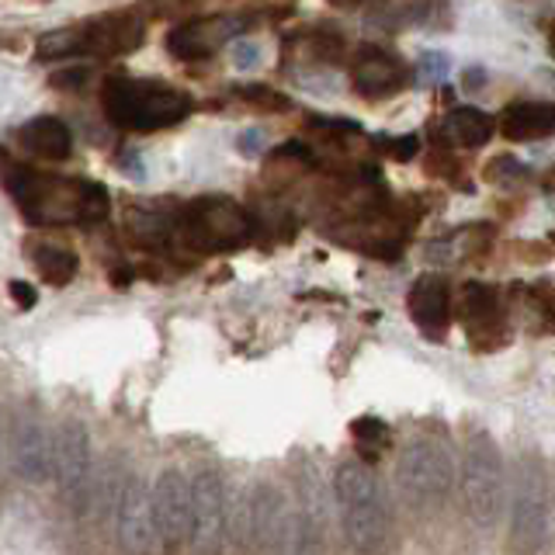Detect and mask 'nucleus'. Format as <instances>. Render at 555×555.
<instances>
[{
  "label": "nucleus",
  "instance_id": "obj_1",
  "mask_svg": "<svg viewBox=\"0 0 555 555\" xmlns=\"http://www.w3.org/2000/svg\"><path fill=\"white\" fill-rule=\"evenodd\" d=\"M334 500L347 545L361 555H378L389 545L392 514L382 482L364 462H344L334 476Z\"/></svg>",
  "mask_w": 555,
  "mask_h": 555
},
{
  "label": "nucleus",
  "instance_id": "obj_2",
  "mask_svg": "<svg viewBox=\"0 0 555 555\" xmlns=\"http://www.w3.org/2000/svg\"><path fill=\"white\" fill-rule=\"evenodd\" d=\"M104 115H108L118 129L129 132H156L170 129L191 115V98L178 87H170L164 80H129L118 77L108 80V87L101 91Z\"/></svg>",
  "mask_w": 555,
  "mask_h": 555
},
{
  "label": "nucleus",
  "instance_id": "obj_3",
  "mask_svg": "<svg viewBox=\"0 0 555 555\" xmlns=\"http://www.w3.org/2000/svg\"><path fill=\"white\" fill-rule=\"evenodd\" d=\"M247 542L257 555H320L323 538L306 525L302 511L278 486L264 482L250 493Z\"/></svg>",
  "mask_w": 555,
  "mask_h": 555
},
{
  "label": "nucleus",
  "instance_id": "obj_4",
  "mask_svg": "<svg viewBox=\"0 0 555 555\" xmlns=\"http://www.w3.org/2000/svg\"><path fill=\"white\" fill-rule=\"evenodd\" d=\"M17 205L31 222H94L108 212V195L98 184L66 181V178H39V173H17L11 184Z\"/></svg>",
  "mask_w": 555,
  "mask_h": 555
},
{
  "label": "nucleus",
  "instance_id": "obj_5",
  "mask_svg": "<svg viewBox=\"0 0 555 555\" xmlns=\"http://www.w3.org/2000/svg\"><path fill=\"white\" fill-rule=\"evenodd\" d=\"M459 493L465 517L476 528H493L503 507V459L490 434H473L459 465Z\"/></svg>",
  "mask_w": 555,
  "mask_h": 555
},
{
  "label": "nucleus",
  "instance_id": "obj_6",
  "mask_svg": "<svg viewBox=\"0 0 555 555\" xmlns=\"http://www.w3.org/2000/svg\"><path fill=\"white\" fill-rule=\"evenodd\" d=\"M455 479H459V465L448 444L434 438H416L399 451V462H396L399 493L410 503H416V507L448 496Z\"/></svg>",
  "mask_w": 555,
  "mask_h": 555
},
{
  "label": "nucleus",
  "instance_id": "obj_7",
  "mask_svg": "<svg viewBox=\"0 0 555 555\" xmlns=\"http://www.w3.org/2000/svg\"><path fill=\"white\" fill-rule=\"evenodd\" d=\"M548 486L528 459L517 465L511 490V545L517 555H538L548 538Z\"/></svg>",
  "mask_w": 555,
  "mask_h": 555
},
{
  "label": "nucleus",
  "instance_id": "obj_8",
  "mask_svg": "<svg viewBox=\"0 0 555 555\" xmlns=\"http://www.w3.org/2000/svg\"><path fill=\"white\" fill-rule=\"evenodd\" d=\"M247 212L233 198H198L184 208L181 233L198 250H233L247 240Z\"/></svg>",
  "mask_w": 555,
  "mask_h": 555
},
{
  "label": "nucleus",
  "instance_id": "obj_9",
  "mask_svg": "<svg viewBox=\"0 0 555 555\" xmlns=\"http://www.w3.org/2000/svg\"><path fill=\"white\" fill-rule=\"evenodd\" d=\"M115 534L121 552L129 555H153L160 548V531H156L153 514V490L143 479H129L118 493L115 507Z\"/></svg>",
  "mask_w": 555,
  "mask_h": 555
},
{
  "label": "nucleus",
  "instance_id": "obj_10",
  "mask_svg": "<svg viewBox=\"0 0 555 555\" xmlns=\"http://www.w3.org/2000/svg\"><path fill=\"white\" fill-rule=\"evenodd\" d=\"M191 490V538L188 545L198 548L202 555L216 552L225 538V486L222 476L212 473V468H202V473L188 482Z\"/></svg>",
  "mask_w": 555,
  "mask_h": 555
},
{
  "label": "nucleus",
  "instance_id": "obj_11",
  "mask_svg": "<svg viewBox=\"0 0 555 555\" xmlns=\"http://www.w3.org/2000/svg\"><path fill=\"white\" fill-rule=\"evenodd\" d=\"M87 473H91V438L80 421H63L52 430V482L66 503H77Z\"/></svg>",
  "mask_w": 555,
  "mask_h": 555
},
{
  "label": "nucleus",
  "instance_id": "obj_12",
  "mask_svg": "<svg viewBox=\"0 0 555 555\" xmlns=\"http://www.w3.org/2000/svg\"><path fill=\"white\" fill-rule=\"evenodd\" d=\"M153 490V514H156V531H160V545L181 548L191 538V490L188 479L178 468H164Z\"/></svg>",
  "mask_w": 555,
  "mask_h": 555
},
{
  "label": "nucleus",
  "instance_id": "obj_13",
  "mask_svg": "<svg viewBox=\"0 0 555 555\" xmlns=\"http://www.w3.org/2000/svg\"><path fill=\"white\" fill-rule=\"evenodd\" d=\"M14 468L25 482L39 486L52 479V430L39 413H22L11 430Z\"/></svg>",
  "mask_w": 555,
  "mask_h": 555
},
{
  "label": "nucleus",
  "instance_id": "obj_14",
  "mask_svg": "<svg viewBox=\"0 0 555 555\" xmlns=\"http://www.w3.org/2000/svg\"><path fill=\"white\" fill-rule=\"evenodd\" d=\"M74 31V56H121L143 46V22L132 14H108L94 25L69 28Z\"/></svg>",
  "mask_w": 555,
  "mask_h": 555
},
{
  "label": "nucleus",
  "instance_id": "obj_15",
  "mask_svg": "<svg viewBox=\"0 0 555 555\" xmlns=\"http://www.w3.org/2000/svg\"><path fill=\"white\" fill-rule=\"evenodd\" d=\"M406 306H410L413 323L434 340H438L451 323V292H448V282L438 274H424L421 282H413Z\"/></svg>",
  "mask_w": 555,
  "mask_h": 555
},
{
  "label": "nucleus",
  "instance_id": "obj_16",
  "mask_svg": "<svg viewBox=\"0 0 555 555\" xmlns=\"http://www.w3.org/2000/svg\"><path fill=\"white\" fill-rule=\"evenodd\" d=\"M354 87L364 98H389L403 87V66L386 49L361 46L354 56Z\"/></svg>",
  "mask_w": 555,
  "mask_h": 555
},
{
  "label": "nucleus",
  "instance_id": "obj_17",
  "mask_svg": "<svg viewBox=\"0 0 555 555\" xmlns=\"http://www.w3.org/2000/svg\"><path fill=\"white\" fill-rule=\"evenodd\" d=\"M503 139L511 143H531L555 132V104L552 101H511L503 108L500 126Z\"/></svg>",
  "mask_w": 555,
  "mask_h": 555
},
{
  "label": "nucleus",
  "instance_id": "obj_18",
  "mask_svg": "<svg viewBox=\"0 0 555 555\" xmlns=\"http://www.w3.org/2000/svg\"><path fill=\"white\" fill-rule=\"evenodd\" d=\"M22 139V146L35 156H42L49 164H60V160H69L74 156V132L66 129V121L52 118V115H39L22 126L17 132Z\"/></svg>",
  "mask_w": 555,
  "mask_h": 555
},
{
  "label": "nucleus",
  "instance_id": "obj_19",
  "mask_svg": "<svg viewBox=\"0 0 555 555\" xmlns=\"http://www.w3.org/2000/svg\"><path fill=\"white\" fill-rule=\"evenodd\" d=\"M441 132H444L448 143H459V146H465V150H479V146H486V143L493 139L496 121H493L490 112H482V108H473V104H465V108H451V112H448Z\"/></svg>",
  "mask_w": 555,
  "mask_h": 555
},
{
  "label": "nucleus",
  "instance_id": "obj_20",
  "mask_svg": "<svg viewBox=\"0 0 555 555\" xmlns=\"http://www.w3.org/2000/svg\"><path fill=\"white\" fill-rule=\"evenodd\" d=\"M496 306H500V299H496V292L490 285L468 282L462 288V317H465V323L473 326V330L496 323Z\"/></svg>",
  "mask_w": 555,
  "mask_h": 555
},
{
  "label": "nucleus",
  "instance_id": "obj_21",
  "mask_svg": "<svg viewBox=\"0 0 555 555\" xmlns=\"http://www.w3.org/2000/svg\"><path fill=\"white\" fill-rule=\"evenodd\" d=\"M35 268H39V274L49 278L52 285H66L69 278L77 274L80 260L66 247H39V254H35Z\"/></svg>",
  "mask_w": 555,
  "mask_h": 555
},
{
  "label": "nucleus",
  "instance_id": "obj_22",
  "mask_svg": "<svg viewBox=\"0 0 555 555\" xmlns=\"http://www.w3.org/2000/svg\"><path fill=\"white\" fill-rule=\"evenodd\" d=\"M486 181L496 184V188H514L528 178V167L514 160V156H493L490 164H486V173H482Z\"/></svg>",
  "mask_w": 555,
  "mask_h": 555
},
{
  "label": "nucleus",
  "instance_id": "obj_23",
  "mask_svg": "<svg viewBox=\"0 0 555 555\" xmlns=\"http://www.w3.org/2000/svg\"><path fill=\"white\" fill-rule=\"evenodd\" d=\"M351 434L358 444H369V448H382L389 441V427L378 421V416H358L351 424Z\"/></svg>",
  "mask_w": 555,
  "mask_h": 555
},
{
  "label": "nucleus",
  "instance_id": "obj_24",
  "mask_svg": "<svg viewBox=\"0 0 555 555\" xmlns=\"http://www.w3.org/2000/svg\"><path fill=\"white\" fill-rule=\"evenodd\" d=\"M63 56H74V31L69 28L39 39V60H63Z\"/></svg>",
  "mask_w": 555,
  "mask_h": 555
},
{
  "label": "nucleus",
  "instance_id": "obj_25",
  "mask_svg": "<svg viewBox=\"0 0 555 555\" xmlns=\"http://www.w3.org/2000/svg\"><path fill=\"white\" fill-rule=\"evenodd\" d=\"M448 56L444 52H427V56L421 60V77H427V80H441L444 74H448Z\"/></svg>",
  "mask_w": 555,
  "mask_h": 555
},
{
  "label": "nucleus",
  "instance_id": "obj_26",
  "mask_svg": "<svg viewBox=\"0 0 555 555\" xmlns=\"http://www.w3.org/2000/svg\"><path fill=\"white\" fill-rule=\"evenodd\" d=\"M233 66L236 69H254V66H260V49L254 42H236L233 46Z\"/></svg>",
  "mask_w": 555,
  "mask_h": 555
},
{
  "label": "nucleus",
  "instance_id": "obj_27",
  "mask_svg": "<svg viewBox=\"0 0 555 555\" xmlns=\"http://www.w3.org/2000/svg\"><path fill=\"white\" fill-rule=\"evenodd\" d=\"M386 150L396 156V160H413L416 150H421V139H416V135H396L392 143H386Z\"/></svg>",
  "mask_w": 555,
  "mask_h": 555
},
{
  "label": "nucleus",
  "instance_id": "obj_28",
  "mask_svg": "<svg viewBox=\"0 0 555 555\" xmlns=\"http://www.w3.org/2000/svg\"><path fill=\"white\" fill-rule=\"evenodd\" d=\"M486 80H490V77H486V69H482V66H468L465 74H462V87H465L468 94H473V91H482Z\"/></svg>",
  "mask_w": 555,
  "mask_h": 555
},
{
  "label": "nucleus",
  "instance_id": "obj_29",
  "mask_svg": "<svg viewBox=\"0 0 555 555\" xmlns=\"http://www.w3.org/2000/svg\"><path fill=\"white\" fill-rule=\"evenodd\" d=\"M11 295H14V302H22V309H31L35 299H39V295H35V288H31L28 282H11Z\"/></svg>",
  "mask_w": 555,
  "mask_h": 555
},
{
  "label": "nucleus",
  "instance_id": "obj_30",
  "mask_svg": "<svg viewBox=\"0 0 555 555\" xmlns=\"http://www.w3.org/2000/svg\"><path fill=\"white\" fill-rule=\"evenodd\" d=\"M4 448H8V434H4V421H0V465H4Z\"/></svg>",
  "mask_w": 555,
  "mask_h": 555
},
{
  "label": "nucleus",
  "instance_id": "obj_31",
  "mask_svg": "<svg viewBox=\"0 0 555 555\" xmlns=\"http://www.w3.org/2000/svg\"><path fill=\"white\" fill-rule=\"evenodd\" d=\"M548 46H552V52H555V22H552V28H548Z\"/></svg>",
  "mask_w": 555,
  "mask_h": 555
}]
</instances>
